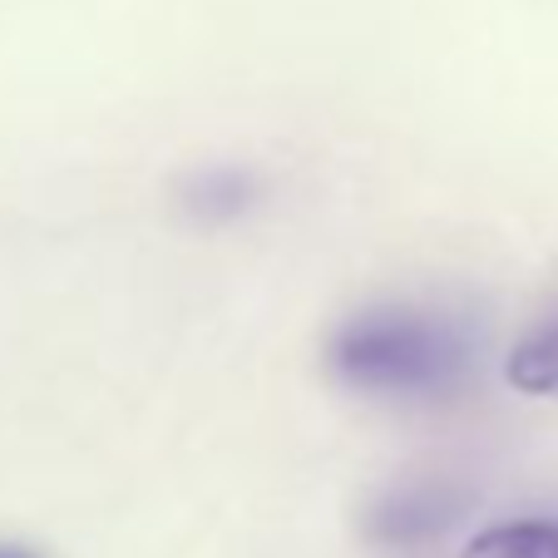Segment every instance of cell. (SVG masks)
<instances>
[{
    "label": "cell",
    "mask_w": 558,
    "mask_h": 558,
    "mask_svg": "<svg viewBox=\"0 0 558 558\" xmlns=\"http://www.w3.org/2000/svg\"><path fill=\"white\" fill-rule=\"evenodd\" d=\"M454 519V505L445 489L435 485H411L390 489L376 509H371V538L386 548H421L435 534H445V524Z\"/></svg>",
    "instance_id": "7a4b0ae2"
},
{
    "label": "cell",
    "mask_w": 558,
    "mask_h": 558,
    "mask_svg": "<svg viewBox=\"0 0 558 558\" xmlns=\"http://www.w3.org/2000/svg\"><path fill=\"white\" fill-rule=\"evenodd\" d=\"M460 558H558V524L554 519L495 524L480 538H470V548Z\"/></svg>",
    "instance_id": "277c9868"
},
{
    "label": "cell",
    "mask_w": 558,
    "mask_h": 558,
    "mask_svg": "<svg viewBox=\"0 0 558 558\" xmlns=\"http://www.w3.org/2000/svg\"><path fill=\"white\" fill-rule=\"evenodd\" d=\"M0 558H35V554H25V548H0Z\"/></svg>",
    "instance_id": "8992f818"
},
{
    "label": "cell",
    "mask_w": 558,
    "mask_h": 558,
    "mask_svg": "<svg viewBox=\"0 0 558 558\" xmlns=\"http://www.w3.org/2000/svg\"><path fill=\"white\" fill-rule=\"evenodd\" d=\"M257 173L232 169V163H218V169H203L189 179L183 189V208L193 213L198 222H232L243 218L247 208L257 203Z\"/></svg>",
    "instance_id": "3957f363"
},
{
    "label": "cell",
    "mask_w": 558,
    "mask_h": 558,
    "mask_svg": "<svg viewBox=\"0 0 558 558\" xmlns=\"http://www.w3.org/2000/svg\"><path fill=\"white\" fill-rule=\"evenodd\" d=\"M509 380L529 396H554L558 390V316L534 327L509 356Z\"/></svg>",
    "instance_id": "5b68a950"
},
{
    "label": "cell",
    "mask_w": 558,
    "mask_h": 558,
    "mask_svg": "<svg viewBox=\"0 0 558 558\" xmlns=\"http://www.w3.org/2000/svg\"><path fill=\"white\" fill-rule=\"evenodd\" d=\"M331 376L366 401L435 405L464 386L474 366V341L460 316L435 306L386 302L347 316L331 337Z\"/></svg>",
    "instance_id": "6da1fadb"
}]
</instances>
